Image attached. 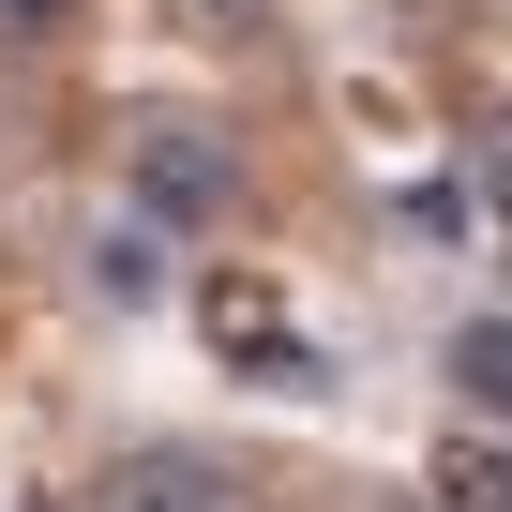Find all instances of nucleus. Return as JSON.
Listing matches in <instances>:
<instances>
[{"label":"nucleus","mask_w":512,"mask_h":512,"mask_svg":"<svg viewBox=\"0 0 512 512\" xmlns=\"http://www.w3.org/2000/svg\"><path fill=\"white\" fill-rule=\"evenodd\" d=\"M211 332H226V347H287V302H272V287H211Z\"/></svg>","instance_id":"39448f33"},{"label":"nucleus","mask_w":512,"mask_h":512,"mask_svg":"<svg viewBox=\"0 0 512 512\" xmlns=\"http://www.w3.org/2000/svg\"><path fill=\"white\" fill-rule=\"evenodd\" d=\"M241 196V151L211 136V121H151L136 136V211L151 226H196V211H226Z\"/></svg>","instance_id":"f257e3e1"},{"label":"nucleus","mask_w":512,"mask_h":512,"mask_svg":"<svg viewBox=\"0 0 512 512\" xmlns=\"http://www.w3.org/2000/svg\"><path fill=\"white\" fill-rule=\"evenodd\" d=\"M422 512H512V452H497V437H467V452H437V482H422Z\"/></svg>","instance_id":"20e7f679"},{"label":"nucleus","mask_w":512,"mask_h":512,"mask_svg":"<svg viewBox=\"0 0 512 512\" xmlns=\"http://www.w3.org/2000/svg\"><path fill=\"white\" fill-rule=\"evenodd\" d=\"M91 0H0V46H46V31H76Z\"/></svg>","instance_id":"423d86ee"},{"label":"nucleus","mask_w":512,"mask_h":512,"mask_svg":"<svg viewBox=\"0 0 512 512\" xmlns=\"http://www.w3.org/2000/svg\"><path fill=\"white\" fill-rule=\"evenodd\" d=\"M482 196H497V226H512V121L482 136Z\"/></svg>","instance_id":"0eeeda50"},{"label":"nucleus","mask_w":512,"mask_h":512,"mask_svg":"<svg viewBox=\"0 0 512 512\" xmlns=\"http://www.w3.org/2000/svg\"><path fill=\"white\" fill-rule=\"evenodd\" d=\"M497 256H512V226H497Z\"/></svg>","instance_id":"6e6552de"},{"label":"nucleus","mask_w":512,"mask_h":512,"mask_svg":"<svg viewBox=\"0 0 512 512\" xmlns=\"http://www.w3.org/2000/svg\"><path fill=\"white\" fill-rule=\"evenodd\" d=\"M452 392H467L482 422H512V317H467V332H452Z\"/></svg>","instance_id":"7ed1b4c3"},{"label":"nucleus","mask_w":512,"mask_h":512,"mask_svg":"<svg viewBox=\"0 0 512 512\" xmlns=\"http://www.w3.org/2000/svg\"><path fill=\"white\" fill-rule=\"evenodd\" d=\"M106 512H256V497H241L211 452H136V467L106 482Z\"/></svg>","instance_id":"f03ea898"}]
</instances>
